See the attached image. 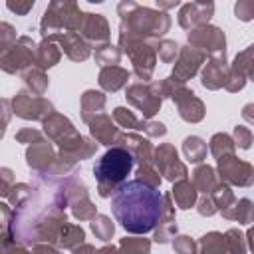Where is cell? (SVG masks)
Instances as JSON below:
<instances>
[{"label": "cell", "instance_id": "6da1fadb", "mask_svg": "<svg viewBox=\"0 0 254 254\" xmlns=\"http://www.w3.org/2000/svg\"><path fill=\"white\" fill-rule=\"evenodd\" d=\"M111 212L127 232L147 234L163 216V194L145 181H127L111 196Z\"/></svg>", "mask_w": 254, "mask_h": 254}, {"label": "cell", "instance_id": "7a4b0ae2", "mask_svg": "<svg viewBox=\"0 0 254 254\" xmlns=\"http://www.w3.org/2000/svg\"><path fill=\"white\" fill-rule=\"evenodd\" d=\"M131 171H133V155L121 147H113L107 153H103L93 169L95 179L99 183H109V185L127 183Z\"/></svg>", "mask_w": 254, "mask_h": 254}]
</instances>
